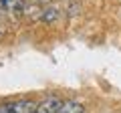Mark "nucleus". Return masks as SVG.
Returning <instances> with one entry per match:
<instances>
[{
	"instance_id": "nucleus-1",
	"label": "nucleus",
	"mask_w": 121,
	"mask_h": 113,
	"mask_svg": "<svg viewBox=\"0 0 121 113\" xmlns=\"http://www.w3.org/2000/svg\"><path fill=\"white\" fill-rule=\"evenodd\" d=\"M60 103H63V101H59L56 97L44 99L40 105H36V109H35L32 113H59V109H60Z\"/></svg>"
},
{
	"instance_id": "nucleus-2",
	"label": "nucleus",
	"mask_w": 121,
	"mask_h": 113,
	"mask_svg": "<svg viewBox=\"0 0 121 113\" xmlns=\"http://www.w3.org/2000/svg\"><path fill=\"white\" fill-rule=\"evenodd\" d=\"M0 8L8 10L12 14H22L24 12V2L22 0H0Z\"/></svg>"
},
{
	"instance_id": "nucleus-3",
	"label": "nucleus",
	"mask_w": 121,
	"mask_h": 113,
	"mask_svg": "<svg viewBox=\"0 0 121 113\" xmlns=\"http://www.w3.org/2000/svg\"><path fill=\"white\" fill-rule=\"evenodd\" d=\"M36 109L35 103L30 101H16V103H10L8 105V111L10 113H32Z\"/></svg>"
},
{
	"instance_id": "nucleus-4",
	"label": "nucleus",
	"mask_w": 121,
	"mask_h": 113,
	"mask_svg": "<svg viewBox=\"0 0 121 113\" xmlns=\"http://www.w3.org/2000/svg\"><path fill=\"white\" fill-rule=\"evenodd\" d=\"M59 113H85V107L79 101H63Z\"/></svg>"
},
{
	"instance_id": "nucleus-5",
	"label": "nucleus",
	"mask_w": 121,
	"mask_h": 113,
	"mask_svg": "<svg viewBox=\"0 0 121 113\" xmlns=\"http://www.w3.org/2000/svg\"><path fill=\"white\" fill-rule=\"evenodd\" d=\"M56 18H59V8H55V6H44L40 10V20L47 24H52Z\"/></svg>"
},
{
	"instance_id": "nucleus-6",
	"label": "nucleus",
	"mask_w": 121,
	"mask_h": 113,
	"mask_svg": "<svg viewBox=\"0 0 121 113\" xmlns=\"http://www.w3.org/2000/svg\"><path fill=\"white\" fill-rule=\"evenodd\" d=\"M39 2H48V0H39Z\"/></svg>"
}]
</instances>
